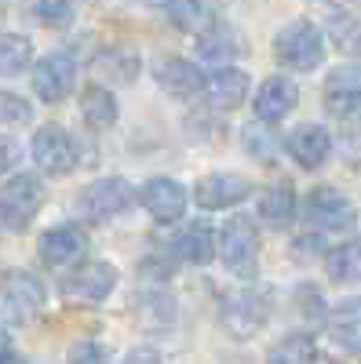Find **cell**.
I'll use <instances>...</instances> for the list:
<instances>
[{
  "instance_id": "obj_1",
  "label": "cell",
  "mask_w": 361,
  "mask_h": 364,
  "mask_svg": "<svg viewBox=\"0 0 361 364\" xmlns=\"http://www.w3.org/2000/svg\"><path fill=\"white\" fill-rule=\"evenodd\" d=\"M48 288L29 269H4L0 273V321L4 324H29L44 314Z\"/></svg>"
},
{
  "instance_id": "obj_2",
  "label": "cell",
  "mask_w": 361,
  "mask_h": 364,
  "mask_svg": "<svg viewBox=\"0 0 361 364\" xmlns=\"http://www.w3.org/2000/svg\"><path fill=\"white\" fill-rule=\"evenodd\" d=\"M274 58L285 70H295V73L318 70L325 63V37H321V29L310 18L288 22L281 33L274 37Z\"/></svg>"
},
{
  "instance_id": "obj_3",
  "label": "cell",
  "mask_w": 361,
  "mask_h": 364,
  "mask_svg": "<svg viewBox=\"0 0 361 364\" xmlns=\"http://www.w3.org/2000/svg\"><path fill=\"white\" fill-rule=\"evenodd\" d=\"M270 321V295L259 288H234L219 302V324L234 339H256Z\"/></svg>"
},
{
  "instance_id": "obj_4",
  "label": "cell",
  "mask_w": 361,
  "mask_h": 364,
  "mask_svg": "<svg viewBox=\"0 0 361 364\" xmlns=\"http://www.w3.org/2000/svg\"><path fill=\"white\" fill-rule=\"evenodd\" d=\"M219 259L241 281H252L259 273V230L248 215H234L219 230Z\"/></svg>"
},
{
  "instance_id": "obj_5",
  "label": "cell",
  "mask_w": 361,
  "mask_h": 364,
  "mask_svg": "<svg viewBox=\"0 0 361 364\" xmlns=\"http://www.w3.org/2000/svg\"><path fill=\"white\" fill-rule=\"evenodd\" d=\"M44 208V182L37 175H11L0 190V226L22 233L29 223L37 219V211Z\"/></svg>"
},
{
  "instance_id": "obj_6",
  "label": "cell",
  "mask_w": 361,
  "mask_h": 364,
  "mask_svg": "<svg viewBox=\"0 0 361 364\" xmlns=\"http://www.w3.org/2000/svg\"><path fill=\"white\" fill-rule=\"evenodd\" d=\"M132 186L125 178H95L92 186H84L77 193V215L84 223H110L117 215H125L132 208Z\"/></svg>"
},
{
  "instance_id": "obj_7",
  "label": "cell",
  "mask_w": 361,
  "mask_h": 364,
  "mask_svg": "<svg viewBox=\"0 0 361 364\" xmlns=\"http://www.w3.org/2000/svg\"><path fill=\"white\" fill-rule=\"evenodd\" d=\"M303 219L307 226H314V233H343L354 230L357 211L336 186H314L303 200Z\"/></svg>"
},
{
  "instance_id": "obj_8",
  "label": "cell",
  "mask_w": 361,
  "mask_h": 364,
  "mask_svg": "<svg viewBox=\"0 0 361 364\" xmlns=\"http://www.w3.org/2000/svg\"><path fill=\"white\" fill-rule=\"evenodd\" d=\"M29 154H33V164L44 171V175H70L80 161V149L73 142V135L58 124H44L33 132V146H29Z\"/></svg>"
},
{
  "instance_id": "obj_9",
  "label": "cell",
  "mask_w": 361,
  "mask_h": 364,
  "mask_svg": "<svg viewBox=\"0 0 361 364\" xmlns=\"http://www.w3.org/2000/svg\"><path fill=\"white\" fill-rule=\"evenodd\" d=\"M113 288H117V269L103 259H88L66 277L63 295L70 302H77V306H99V302L110 299Z\"/></svg>"
},
{
  "instance_id": "obj_10",
  "label": "cell",
  "mask_w": 361,
  "mask_h": 364,
  "mask_svg": "<svg viewBox=\"0 0 361 364\" xmlns=\"http://www.w3.org/2000/svg\"><path fill=\"white\" fill-rule=\"evenodd\" d=\"M77 84V58L73 51H51L33 66V91L41 102H63Z\"/></svg>"
},
{
  "instance_id": "obj_11",
  "label": "cell",
  "mask_w": 361,
  "mask_h": 364,
  "mask_svg": "<svg viewBox=\"0 0 361 364\" xmlns=\"http://www.w3.org/2000/svg\"><path fill=\"white\" fill-rule=\"evenodd\" d=\"M321 102L340 120L357 117L361 113V66L347 63V66H336L333 73H328L325 87H321Z\"/></svg>"
},
{
  "instance_id": "obj_12",
  "label": "cell",
  "mask_w": 361,
  "mask_h": 364,
  "mask_svg": "<svg viewBox=\"0 0 361 364\" xmlns=\"http://www.w3.org/2000/svg\"><path fill=\"white\" fill-rule=\"evenodd\" d=\"M252 193V182L245 175H234V171H212L197 178L194 186V200L204 208V211H223V208H234Z\"/></svg>"
},
{
  "instance_id": "obj_13",
  "label": "cell",
  "mask_w": 361,
  "mask_h": 364,
  "mask_svg": "<svg viewBox=\"0 0 361 364\" xmlns=\"http://www.w3.org/2000/svg\"><path fill=\"white\" fill-rule=\"evenodd\" d=\"M299 102V87L288 80V77H266L256 91L252 99V113H256V124L270 128L278 124V120H285Z\"/></svg>"
},
{
  "instance_id": "obj_14",
  "label": "cell",
  "mask_w": 361,
  "mask_h": 364,
  "mask_svg": "<svg viewBox=\"0 0 361 364\" xmlns=\"http://www.w3.org/2000/svg\"><path fill=\"white\" fill-rule=\"evenodd\" d=\"M37 255L44 266L51 269H66V266H77L84 255H88V233L80 226H55L41 237L37 245Z\"/></svg>"
},
{
  "instance_id": "obj_15",
  "label": "cell",
  "mask_w": 361,
  "mask_h": 364,
  "mask_svg": "<svg viewBox=\"0 0 361 364\" xmlns=\"http://www.w3.org/2000/svg\"><path fill=\"white\" fill-rule=\"evenodd\" d=\"M142 208L161 226H172V223L183 219V211H187V190L168 175H154V178L142 182Z\"/></svg>"
},
{
  "instance_id": "obj_16",
  "label": "cell",
  "mask_w": 361,
  "mask_h": 364,
  "mask_svg": "<svg viewBox=\"0 0 361 364\" xmlns=\"http://www.w3.org/2000/svg\"><path fill=\"white\" fill-rule=\"evenodd\" d=\"M285 149L288 157L299 164V168H321L328 161V154H333V135H328L321 124H299L288 139H285Z\"/></svg>"
},
{
  "instance_id": "obj_17",
  "label": "cell",
  "mask_w": 361,
  "mask_h": 364,
  "mask_svg": "<svg viewBox=\"0 0 361 364\" xmlns=\"http://www.w3.org/2000/svg\"><path fill=\"white\" fill-rule=\"evenodd\" d=\"M248 73L245 70H234V66H226V70H216L212 77L204 80V99H208V106L212 109H219V113H230V109H237L241 102L248 99Z\"/></svg>"
},
{
  "instance_id": "obj_18",
  "label": "cell",
  "mask_w": 361,
  "mask_h": 364,
  "mask_svg": "<svg viewBox=\"0 0 361 364\" xmlns=\"http://www.w3.org/2000/svg\"><path fill=\"white\" fill-rule=\"evenodd\" d=\"M241 51H245V41H241L234 33V26H226V22H212L197 37V58H201V63H208V66L226 70V63H234Z\"/></svg>"
},
{
  "instance_id": "obj_19",
  "label": "cell",
  "mask_w": 361,
  "mask_h": 364,
  "mask_svg": "<svg viewBox=\"0 0 361 364\" xmlns=\"http://www.w3.org/2000/svg\"><path fill=\"white\" fill-rule=\"evenodd\" d=\"M328 321V339H333L340 350L357 353L361 350V295H350L343 302H336L333 310L325 314Z\"/></svg>"
},
{
  "instance_id": "obj_20",
  "label": "cell",
  "mask_w": 361,
  "mask_h": 364,
  "mask_svg": "<svg viewBox=\"0 0 361 364\" xmlns=\"http://www.w3.org/2000/svg\"><path fill=\"white\" fill-rule=\"evenodd\" d=\"M157 84L168 91L172 99H194L204 91V73L190 58H164L157 66Z\"/></svg>"
},
{
  "instance_id": "obj_21",
  "label": "cell",
  "mask_w": 361,
  "mask_h": 364,
  "mask_svg": "<svg viewBox=\"0 0 361 364\" xmlns=\"http://www.w3.org/2000/svg\"><path fill=\"white\" fill-rule=\"evenodd\" d=\"M92 73L103 84H132L139 77V55L128 44H110L92 58Z\"/></svg>"
},
{
  "instance_id": "obj_22",
  "label": "cell",
  "mask_w": 361,
  "mask_h": 364,
  "mask_svg": "<svg viewBox=\"0 0 361 364\" xmlns=\"http://www.w3.org/2000/svg\"><path fill=\"white\" fill-rule=\"evenodd\" d=\"M259 219L270 230L292 226V219H295V190H292L288 178H278V182H270V186L263 190V197H259Z\"/></svg>"
},
{
  "instance_id": "obj_23",
  "label": "cell",
  "mask_w": 361,
  "mask_h": 364,
  "mask_svg": "<svg viewBox=\"0 0 361 364\" xmlns=\"http://www.w3.org/2000/svg\"><path fill=\"white\" fill-rule=\"evenodd\" d=\"M175 255L183 259L187 266H208L216 259V230L208 226L204 219L190 223L183 233L175 237Z\"/></svg>"
},
{
  "instance_id": "obj_24",
  "label": "cell",
  "mask_w": 361,
  "mask_h": 364,
  "mask_svg": "<svg viewBox=\"0 0 361 364\" xmlns=\"http://www.w3.org/2000/svg\"><path fill=\"white\" fill-rule=\"evenodd\" d=\"M321 259H325L328 281H336V284H357L361 281V237H350L343 245L328 248Z\"/></svg>"
},
{
  "instance_id": "obj_25",
  "label": "cell",
  "mask_w": 361,
  "mask_h": 364,
  "mask_svg": "<svg viewBox=\"0 0 361 364\" xmlns=\"http://www.w3.org/2000/svg\"><path fill=\"white\" fill-rule=\"evenodd\" d=\"M80 117H84V124L88 128H113L117 124V99H113V91L103 87V84H88L80 91Z\"/></svg>"
},
{
  "instance_id": "obj_26",
  "label": "cell",
  "mask_w": 361,
  "mask_h": 364,
  "mask_svg": "<svg viewBox=\"0 0 361 364\" xmlns=\"http://www.w3.org/2000/svg\"><path fill=\"white\" fill-rule=\"evenodd\" d=\"M328 37L347 55H361V15L350 8H333L328 11Z\"/></svg>"
},
{
  "instance_id": "obj_27",
  "label": "cell",
  "mask_w": 361,
  "mask_h": 364,
  "mask_svg": "<svg viewBox=\"0 0 361 364\" xmlns=\"http://www.w3.org/2000/svg\"><path fill=\"white\" fill-rule=\"evenodd\" d=\"M266 364H318V346L303 331H292V336H285L281 343L270 346Z\"/></svg>"
},
{
  "instance_id": "obj_28",
  "label": "cell",
  "mask_w": 361,
  "mask_h": 364,
  "mask_svg": "<svg viewBox=\"0 0 361 364\" xmlns=\"http://www.w3.org/2000/svg\"><path fill=\"white\" fill-rule=\"evenodd\" d=\"M33 63V41L22 33H0V77H19Z\"/></svg>"
},
{
  "instance_id": "obj_29",
  "label": "cell",
  "mask_w": 361,
  "mask_h": 364,
  "mask_svg": "<svg viewBox=\"0 0 361 364\" xmlns=\"http://www.w3.org/2000/svg\"><path fill=\"white\" fill-rule=\"evenodd\" d=\"M161 11L168 15V22H172L175 29H183V33H204V29L216 22V8H208V4H190V0L164 4Z\"/></svg>"
},
{
  "instance_id": "obj_30",
  "label": "cell",
  "mask_w": 361,
  "mask_h": 364,
  "mask_svg": "<svg viewBox=\"0 0 361 364\" xmlns=\"http://www.w3.org/2000/svg\"><path fill=\"white\" fill-rule=\"evenodd\" d=\"M241 139H245V149L256 157V161H270L278 154V142L270 139V132L263 124H248L245 132H241Z\"/></svg>"
},
{
  "instance_id": "obj_31",
  "label": "cell",
  "mask_w": 361,
  "mask_h": 364,
  "mask_svg": "<svg viewBox=\"0 0 361 364\" xmlns=\"http://www.w3.org/2000/svg\"><path fill=\"white\" fill-rule=\"evenodd\" d=\"M340 154L347 164H361V113L343 120V132H340Z\"/></svg>"
},
{
  "instance_id": "obj_32",
  "label": "cell",
  "mask_w": 361,
  "mask_h": 364,
  "mask_svg": "<svg viewBox=\"0 0 361 364\" xmlns=\"http://www.w3.org/2000/svg\"><path fill=\"white\" fill-rule=\"evenodd\" d=\"M33 15H37L48 29H63V26H70V18H73V4H63V0H41V4H33Z\"/></svg>"
},
{
  "instance_id": "obj_33",
  "label": "cell",
  "mask_w": 361,
  "mask_h": 364,
  "mask_svg": "<svg viewBox=\"0 0 361 364\" xmlns=\"http://www.w3.org/2000/svg\"><path fill=\"white\" fill-rule=\"evenodd\" d=\"M29 102L26 99H19V95H11V91H0V124H11V128H19V124H29Z\"/></svg>"
},
{
  "instance_id": "obj_34",
  "label": "cell",
  "mask_w": 361,
  "mask_h": 364,
  "mask_svg": "<svg viewBox=\"0 0 361 364\" xmlns=\"http://www.w3.org/2000/svg\"><path fill=\"white\" fill-rule=\"evenodd\" d=\"M70 364H110V360H106V350L99 343H77L70 353Z\"/></svg>"
},
{
  "instance_id": "obj_35",
  "label": "cell",
  "mask_w": 361,
  "mask_h": 364,
  "mask_svg": "<svg viewBox=\"0 0 361 364\" xmlns=\"http://www.w3.org/2000/svg\"><path fill=\"white\" fill-rule=\"evenodd\" d=\"M19 157H22L19 142H15V139H0V175L11 171V168L19 164Z\"/></svg>"
},
{
  "instance_id": "obj_36",
  "label": "cell",
  "mask_w": 361,
  "mask_h": 364,
  "mask_svg": "<svg viewBox=\"0 0 361 364\" xmlns=\"http://www.w3.org/2000/svg\"><path fill=\"white\" fill-rule=\"evenodd\" d=\"M120 364H164V360H161V353L154 346H135Z\"/></svg>"
},
{
  "instance_id": "obj_37",
  "label": "cell",
  "mask_w": 361,
  "mask_h": 364,
  "mask_svg": "<svg viewBox=\"0 0 361 364\" xmlns=\"http://www.w3.org/2000/svg\"><path fill=\"white\" fill-rule=\"evenodd\" d=\"M11 357V336L4 331V324H0V360H8Z\"/></svg>"
},
{
  "instance_id": "obj_38",
  "label": "cell",
  "mask_w": 361,
  "mask_h": 364,
  "mask_svg": "<svg viewBox=\"0 0 361 364\" xmlns=\"http://www.w3.org/2000/svg\"><path fill=\"white\" fill-rule=\"evenodd\" d=\"M0 364H22V360H19V357H15V353H11V357H8V360H0Z\"/></svg>"
}]
</instances>
